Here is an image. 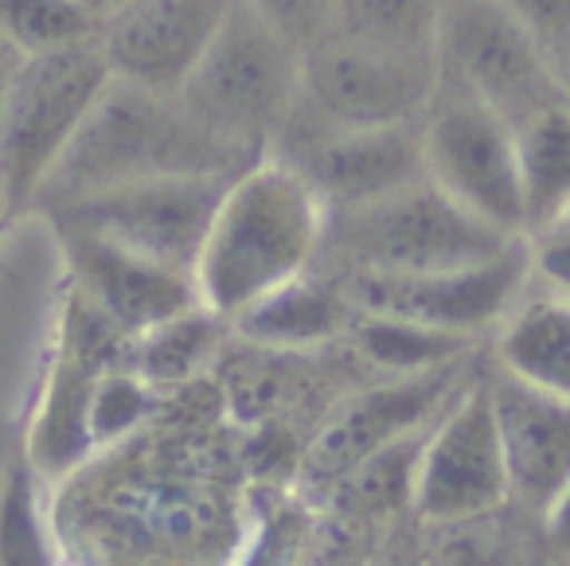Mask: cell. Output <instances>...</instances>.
<instances>
[{"instance_id": "obj_16", "label": "cell", "mask_w": 570, "mask_h": 566, "mask_svg": "<svg viewBox=\"0 0 570 566\" xmlns=\"http://www.w3.org/2000/svg\"><path fill=\"white\" fill-rule=\"evenodd\" d=\"M458 371L461 368L453 360L442 368L414 371V375H391L387 387L352 399L341 414L328 418L317 441L305 449V477L317 485H333L380 446L426 426L442 410L445 394L458 387Z\"/></svg>"}, {"instance_id": "obj_23", "label": "cell", "mask_w": 570, "mask_h": 566, "mask_svg": "<svg viewBox=\"0 0 570 566\" xmlns=\"http://www.w3.org/2000/svg\"><path fill=\"white\" fill-rule=\"evenodd\" d=\"M445 0H333L328 32L387 51H438Z\"/></svg>"}, {"instance_id": "obj_7", "label": "cell", "mask_w": 570, "mask_h": 566, "mask_svg": "<svg viewBox=\"0 0 570 566\" xmlns=\"http://www.w3.org/2000/svg\"><path fill=\"white\" fill-rule=\"evenodd\" d=\"M422 168L434 188L489 227L520 238L523 196L515 176V137L497 110L442 79L419 118Z\"/></svg>"}, {"instance_id": "obj_8", "label": "cell", "mask_w": 570, "mask_h": 566, "mask_svg": "<svg viewBox=\"0 0 570 566\" xmlns=\"http://www.w3.org/2000/svg\"><path fill=\"white\" fill-rule=\"evenodd\" d=\"M438 87V51H387L325 32L302 51L294 106L325 126H414Z\"/></svg>"}, {"instance_id": "obj_30", "label": "cell", "mask_w": 570, "mask_h": 566, "mask_svg": "<svg viewBox=\"0 0 570 566\" xmlns=\"http://www.w3.org/2000/svg\"><path fill=\"white\" fill-rule=\"evenodd\" d=\"M305 539H309V519L297 508H282L262 531L258 550L246 566H297V558H305Z\"/></svg>"}, {"instance_id": "obj_28", "label": "cell", "mask_w": 570, "mask_h": 566, "mask_svg": "<svg viewBox=\"0 0 570 566\" xmlns=\"http://www.w3.org/2000/svg\"><path fill=\"white\" fill-rule=\"evenodd\" d=\"M243 4H250L274 32H282L302 51L321 40L333 20V0H243Z\"/></svg>"}, {"instance_id": "obj_32", "label": "cell", "mask_w": 570, "mask_h": 566, "mask_svg": "<svg viewBox=\"0 0 570 566\" xmlns=\"http://www.w3.org/2000/svg\"><path fill=\"white\" fill-rule=\"evenodd\" d=\"M17 51L9 43L0 40V103H4V90H9V79H12V67H17Z\"/></svg>"}, {"instance_id": "obj_33", "label": "cell", "mask_w": 570, "mask_h": 566, "mask_svg": "<svg viewBox=\"0 0 570 566\" xmlns=\"http://www.w3.org/2000/svg\"><path fill=\"white\" fill-rule=\"evenodd\" d=\"M82 9H90V12H98V17H106L110 9H118L121 0H79Z\"/></svg>"}, {"instance_id": "obj_27", "label": "cell", "mask_w": 570, "mask_h": 566, "mask_svg": "<svg viewBox=\"0 0 570 566\" xmlns=\"http://www.w3.org/2000/svg\"><path fill=\"white\" fill-rule=\"evenodd\" d=\"M149 391H145L141 375H126V371L110 368L98 375L95 391H90V410H87V426H90V441L106 446V441H118L149 414Z\"/></svg>"}, {"instance_id": "obj_1", "label": "cell", "mask_w": 570, "mask_h": 566, "mask_svg": "<svg viewBox=\"0 0 570 566\" xmlns=\"http://www.w3.org/2000/svg\"><path fill=\"white\" fill-rule=\"evenodd\" d=\"M325 204L277 157H258L223 188L199 243L191 282L207 313L235 316L317 258Z\"/></svg>"}, {"instance_id": "obj_11", "label": "cell", "mask_w": 570, "mask_h": 566, "mask_svg": "<svg viewBox=\"0 0 570 566\" xmlns=\"http://www.w3.org/2000/svg\"><path fill=\"white\" fill-rule=\"evenodd\" d=\"M528 270V246L515 238L500 254L473 266L434 274H341L336 285L356 313H383L469 336L508 313Z\"/></svg>"}, {"instance_id": "obj_14", "label": "cell", "mask_w": 570, "mask_h": 566, "mask_svg": "<svg viewBox=\"0 0 570 566\" xmlns=\"http://www.w3.org/2000/svg\"><path fill=\"white\" fill-rule=\"evenodd\" d=\"M508 500L547 516L567 500L570 480V414L567 399L528 387L500 371L489 383Z\"/></svg>"}, {"instance_id": "obj_17", "label": "cell", "mask_w": 570, "mask_h": 566, "mask_svg": "<svg viewBox=\"0 0 570 566\" xmlns=\"http://www.w3.org/2000/svg\"><path fill=\"white\" fill-rule=\"evenodd\" d=\"M227 321L250 348L302 352L348 332L352 305L336 282H309L305 274H297L254 297Z\"/></svg>"}, {"instance_id": "obj_20", "label": "cell", "mask_w": 570, "mask_h": 566, "mask_svg": "<svg viewBox=\"0 0 570 566\" xmlns=\"http://www.w3.org/2000/svg\"><path fill=\"white\" fill-rule=\"evenodd\" d=\"M515 176L523 196V231L562 219L570 204V118L567 106L535 114L512 129Z\"/></svg>"}, {"instance_id": "obj_3", "label": "cell", "mask_w": 570, "mask_h": 566, "mask_svg": "<svg viewBox=\"0 0 570 566\" xmlns=\"http://www.w3.org/2000/svg\"><path fill=\"white\" fill-rule=\"evenodd\" d=\"M297 71L302 48L274 32L250 4L230 0L219 32L176 90V103L207 137L258 160L294 106Z\"/></svg>"}, {"instance_id": "obj_10", "label": "cell", "mask_w": 570, "mask_h": 566, "mask_svg": "<svg viewBox=\"0 0 570 566\" xmlns=\"http://www.w3.org/2000/svg\"><path fill=\"white\" fill-rule=\"evenodd\" d=\"M274 145L277 160H285L317 192L325 212L391 196L426 176L419 121L414 126H325L289 106Z\"/></svg>"}, {"instance_id": "obj_18", "label": "cell", "mask_w": 570, "mask_h": 566, "mask_svg": "<svg viewBox=\"0 0 570 566\" xmlns=\"http://www.w3.org/2000/svg\"><path fill=\"white\" fill-rule=\"evenodd\" d=\"M430 527V539H422L430 566H543L547 558L543 516L520 504L508 511V500Z\"/></svg>"}, {"instance_id": "obj_29", "label": "cell", "mask_w": 570, "mask_h": 566, "mask_svg": "<svg viewBox=\"0 0 570 566\" xmlns=\"http://www.w3.org/2000/svg\"><path fill=\"white\" fill-rule=\"evenodd\" d=\"M547 51L554 67L567 75V43H570V0H500Z\"/></svg>"}, {"instance_id": "obj_13", "label": "cell", "mask_w": 570, "mask_h": 566, "mask_svg": "<svg viewBox=\"0 0 570 566\" xmlns=\"http://www.w3.org/2000/svg\"><path fill=\"white\" fill-rule=\"evenodd\" d=\"M230 0H121L98 28V51L114 79L176 95L219 32Z\"/></svg>"}, {"instance_id": "obj_2", "label": "cell", "mask_w": 570, "mask_h": 566, "mask_svg": "<svg viewBox=\"0 0 570 566\" xmlns=\"http://www.w3.org/2000/svg\"><path fill=\"white\" fill-rule=\"evenodd\" d=\"M250 165V157L227 149L207 137L184 114L176 95L134 87L114 79L98 90L87 118L71 134L67 149L48 168L36 188V207L79 199L90 192L118 188V184L153 180V176H191L223 173L235 176Z\"/></svg>"}, {"instance_id": "obj_25", "label": "cell", "mask_w": 570, "mask_h": 566, "mask_svg": "<svg viewBox=\"0 0 570 566\" xmlns=\"http://www.w3.org/2000/svg\"><path fill=\"white\" fill-rule=\"evenodd\" d=\"M219 321L223 316L196 305V309H188V313H180V316H173V321L134 336V340H141L134 352V363H137V371H141V379H149V383H184V379L212 355L215 340H219Z\"/></svg>"}, {"instance_id": "obj_31", "label": "cell", "mask_w": 570, "mask_h": 566, "mask_svg": "<svg viewBox=\"0 0 570 566\" xmlns=\"http://www.w3.org/2000/svg\"><path fill=\"white\" fill-rule=\"evenodd\" d=\"M364 566H430L426 563V550H422V535L414 527L399 524L380 547L367 555Z\"/></svg>"}, {"instance_id": "obj_24", "label": "cell", "mask_w": 570, "mask_h": 566, "mask_svg": "<svg viewBox=\"0 0 570 566\" xmlns=\"http://www.w3.org/2000/svg\"><path fill=\"white\" fill-rule=\"evenodd\" d=\"M102 17L79 0H0V40L17 56L71 48L98 40Z\"/></svg>"}, {"instance_id": "obj_5", "label": "cell", "mask_w": 570, "mask_h": 566, "mask_svg": "<svg viewBox=\"0 0 570 566\" xmlns=\"http://www.w3.org/2000/svg\"><path fill=\"white\" fill-rule=\"evenodd\" d=\"M106 82L98 40L17 59L0 103V215L32 204Z\"/></svg>"}, {"instance_id": "obj_26", "label": "cell", "mask_w": 570, "mask_h": 566, "mask_svg": "<svg viewBox=\"0 0 570 566\" xmlns=\"http://www.w3.org/2000/svg\"><path fill=\"white\" fill-rule=\"evenodd\" d=\"M0 566H51L36 485L24 469L12 472L0 496Z\"/></svg>"}, {"instance_id": "obj_21", "label": "cell", "mask_w": 570, "mask_h": 566, "mask_svg": "<svg viewBox=\"0 0 570 566\" xmlns=\"http://www.w3.org/2000/svg\"><path fill=\"white\" fill-rule=\"evenodd\" d=\"M504 375L539 387L547 394H570V313L562 293L535 297L512 316L500 336Z\"/></svg>"}, {"instance_id": "obj_22", "label": "cell", "mask_w": 570, "mask_h": 566, "mask_svg": "<svg viewBox=\"0 0 570 566\" xmlns=\"http://www.w3.org/2000/svg\"><path fill=\"white\" fill-rule=\"evenodd\" d=\"M348 332L356 352L387 375H414V371L442 368V363L458 360L469 344V336H458V332L426 329V324L383 313H356V309H352Z\"/></svg>"}, {"instance_id": "obj_19", "label": "cell", "mask_w": 570, "mask_h": 566, "mask_svg": "<svg viewBox=\"0 0 570 566\" xmlns=\"http://www.w3.org/2000/svg\"><path fill=\"white\" fill-rule=\"evenodd\" d=\"M102 371L110 368H102L90 355L63 344L32 430V457L43 472H71L87 457V449L95 446L90 441L87 410H90V391H95Z\"/></svg>"}, {"instance_id": "obj_6", "label": "cell", "mask_w": 570, "mask_h": 566, "mask_svg": "<svg viewBox=\"0 0 570 566\" xmlns=\"http://www.w3.org/2000/svg\"><path fill=\"white\" fill-rule=\"evenodd\" d=\"M438 75L476 95L512 129L567 106V75L500 0H445Z\"/></svg>"}, {"instance_id": "obj_9", "label": "cell", "mask_w": 570, "mask_h": 566, "mask_svg": "<svg viewBox=\"0 0 570 566\" xmlns=\"http://www.w3.org/2000/svg\"><path fill=\"white\" fill-rule=\"evenodd\" d=\"M227 180L230 176L223 173L153 176V180H134L79 199H63L43 212L51 215L56 227L87 231V235L118 243L141 258L191 277L199 243H204L207 223H212Z\"/></svg>"}, {"instance_id": "obj_12", "label": "cell", "mask_w": 570, "mask_h": 566, "mask_svg": "<svg viewBox=\"0 0 570 566\" xmlns=\"http://www.w3.org/2000/svg\"><path fill=\"white\" fill-rule=\"evenodd\" d=\"M508 500L489 383L458 394L442 422L422 438L411 511L422 524H450Z\"/></svg>"}, {"instance_id": "obj_15", "label": "cell", "mask_w": 570, "mask_h": 566, "mask_svg": "<svg viewBox=\"0 0 570 566\" xmlns=\"http://www.w3.org/2000/svg\"><path fill=\"white\" fill-rule=\"evenodd\" d=\"M56 231L63 243L67 266L75 274V290L129 336H141V332L199 305L196 282L188 274H176L160 262H149L126 246L87 235V231Z\"/></svg>"}, {"instance_id": "obj_4", "label": "cell", "mask_w": 570, "mask_h": 566, "mask_svg": "<svg viewBox=\"0 0 570 566\" xmlns=\"http://www.w3.org/2000/svg\"><path fill=\"white\" fill-rule=\"evenodd\" d=\"M512 235L489 227L422 176L391 196L328 207L317 254L341 274H434L500 254Z\"/></svg>"}]
</instances>
